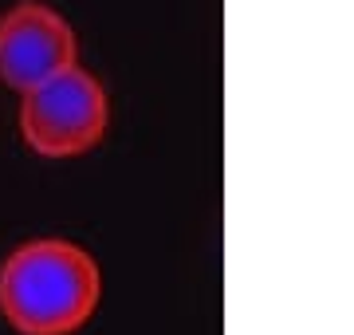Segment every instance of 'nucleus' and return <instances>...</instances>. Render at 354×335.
Segmentation results:
<instances>
[{"instance_id": "f257e3e1", "label": "nucleus", "mask_w": 354, "mask_h": 335, "mask_svg": "<svg viewBox=\"0 0 354 335\" xmlns=\"http://www.w3.org/2000/svg\"><path fill=\"white\" fill-rule=\"evenodd\" d=\"M102 304V269L79 241L32 237L0 260V320L16 335H79Z\"/></svg>"}, {"instance_id": "f03ea898", "label": "nucleus", "mask_w": 354, "mask_h": 335, "mask_svg": "<svg viewBox=\"0 0 354 335\" xmlns=\"http://www.w3.org/2000/svg\"><path fill=\"white\" fill-rule=\"evenodd\" d=\"M20 138L44 162H75L111 134V91L83 64L20 95Z\"/></svg>"}, {"instance_id": "7ed1b4c3", "label": "nucleus", "mask_w": 354, "mask_h": 335, "mask_svg": "<svg viewBox=\"0 0 354 335\" xmlns=\"http://www.w3.org/2000/svg\"><path fill=\"white\" fill-rule=\"evenodd\" d=\"M79 64V32L48 0H16L0 12V83L16 95Z\"/></svg>"}]
</instances>
